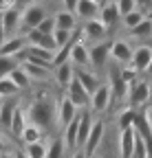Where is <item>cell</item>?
<instances>
[{"label": "cell", "instance_id": "cell-40", "mask_svg": "<svg viewBox=\"0 0 152 158\" xmlns=\"http://www.w3.org/2000/svg\"><path fill=\"white\" fill-rule=\"evenodd\" d=\"M9 40V35H7V31H5V27H2V22H0V48H2V44Z\"/></svg>", "mask_w": 152, "mask_h": 158}, {"label": "cell", "instance_id": "cell-5", "mask_svg": "<svg viewBox=\"0 0 152 158\" xmlns=\"http://www.w3.org/2000/svg\"><path fill=\"white\" fill-rule=\"evenodd\" d=\"M150 62H152V46L141 44V46L135 48V53H132V59H130L128 68H130V70H135L137 75H141V73L148 70Z\"/></svg>", "mask_w": 152, "mask_h": 158}, {"label": "cell", "instance_id": "cell-16", "mask_svg": "<svg viewBox=\"0 0 152 158\" xmlns=\"http://www.w3.org/2000/svg\"><path fill=\"white\" fill-rule=\"evenodd\" d=\"M22 70L29 75L31 81H49L51 75H53V68H51V66H44V64H31V62H22Z\"/></svg>", "mask_w": 152, "mask_h": 158}, {"label": "cell", "instance_id": "cell-1", "mask_svg": "<svg viewBox=\"0 0 152 158\" xmlns=\"http://www.w3.org/2000/svg\"><path fill=\"white\" fill-rule=\"evenodd\" d=\"M24 110H27L29 125H35L44 134L51 132L55 125H58V103H53L51 97H46V94L35 97L33 101H29L24 106Z\"/></svg>", "mask_w": 152, "mask_h": 158}, {"label": "cell", "instance_id": "cell-7", "mask_svg": "<svg viewBox=\"0 0 152 158\" xmlns=\"http://www.w3.org/2000/svg\"><path fill=\"white\" fill-rule=\"evenodd\" d=\"M71 101L77 106V110H86V108H90V94L84 90V86L77 81V77L73 79V81L66 86V92H64Z\"/></svg>", "mask_w": 152, "mask_h": 158}, {"label": "cell", "instance_id": "cell-24", "mask_svg": "<svg viewBox=\"0 0 152 158\" xmlns=\"http://www.w3.org/2000/svg\"><path fill=\"white\" fill-rule=\"evenodd\" d=\"M137 114H139V110H135V108L126 106V108H124V110L117 114V118H115V123H117L119 132H124V130H128V127H135Z\"/></svg>", "mask_w": 152, "mask_h": 158}, {"label": "cell", "instance_id": "cell-46", "mask_svg": "<svg viewBox=\"0 0 152 158\" xmlns=\"http://www.w3.org/2000/svg\"><path fill=\"white\" fill-rule=\"evenodd\" d=\"M15 158H27V154L24 152H15Z\"/></svg>", "mask_w": 152, "mask_h": 158}, {"label": "cell", "instance_id": "cell-27", "mask_svg": "<svg viewBox=\"0 0 152 158\" xmlns=\"http://www.w3.org/2000/svg\"><path fill=\"white\" fill-rule=\"evenodd\" d=\"M20 141H22L24 145L40 143V141H44V132H42V130H37L35 125H27V127H24V132L20 134Z\"/></svg>", "mask_w": 152, "mask_h": 158}, {"label": "cell", "instance_id": "cell-34", "mask_svg": "<svg viewBox=\"0 0 152 158\" xmlns=\"http://www.w3.org/2000/svg\"><path fill=\"white\" fill-rule=\"evenodd\" d=\"M64 141L62 138H53V141L49 143V149H46V158H64Z\"/></svg>", "mask_w": 152, "mask_h": 158}, {"label": "cell", "instance_id": "cell-8", "mask_svg": "<svg viewBox=\"0 0 152 158\" xmlns=\"http://www.w3.org/2000/svg\"><path fill=\"white\" fill-rule=\"evenodd\" d=\"M77 114H80L77 106H75L66 94H62V97H60V101H58V127L64 130V127H66Z\"/></svg>", "mask_w": 152, "mask_h": 158}, {"label": "cell", "instance_id": "cell-17", "mask_svg": "<svg viewBox=\"0 0 152 158\" xmlns=\"http://www.w3.org/2000/svg\"><path fill=\"white\" fill-rule=\"evenodd\" d=\"M132 53H135V48H132L126 40H115L112 42V48H110V57L115 59L117 64H130L132 59Z\"/></svg>", "mask_w": 152, "mask_h": 158}, {"label": "cell", "instance_id": "cell-45", "mask_svg": "<svg viewBox=\"0 0 152 158\" xmlns=\"http://www.w3.org/2000/svg\"><path fill=\"white\" fill-rule=\"evenodd\" d=\"M0 158H15V152H5V154H0Z\"/></svg>", "mask_w": 152, "mask_h": 158}, {"label": "cell", "instance_id": "cell-48", "mask_svg": "<svg viewBox=\"0 0 152 158\" xmlns=\"http://www.w3.org/2000/svg\"><path fill=\"white\" fill-rule=\"evenodd\" d=\"M150 103H152V81H150Z\"/></svg>", "mask_w": 152, "mask_h": 158}, {"label": "cell", "instance_id": "cell-32", "mask_svg": "<svg viewBox=\"0 0 152 158\" xmlns=\"http://www.w3.org/2000/svg\"><path fill=\"white\" fill-rule=\"evenodd\" d=\"M46 149H49V145H46L44 141L24 145V154H27V158H46Z\"/></svg>", "mask_w": 152, "mask_h": 158}, {"label": "cell", "instance_id": "cell-15", "mask_svg": "<svg viewBox=\"0 0 152 158\" xmlns=\"http://www.w3.org/2000/svg\"><path fill=\"white\" fill-rule=\"evenodd\" d=\"M0 22H2V27H5V31H7V35L11 37V33L20 31L22 9H20V7H13V9H9V11H5L2 15H0Z\"/></svg>", "mask_w": 152, "mask_h": 158}, {"label": "cell", "instance_id": "cell-41", "mask_svg": "<svg viewBox=\"0 0 152 158\" xmlns=\"http://www.w3.org/2000/svg\"><path fill=\"white\" fill-rule=\"evenodd\" d=\"M143 114H145V118H148V125L152 127V106H148V108H143Z\"/></svg>", "mask_w": 152, "mask_h": 158}, {"label": "cell", "instance_id": "cell-10", "mask_svg": "<svg viewBox=\"0 0 152 158\" xmlns=\"http://www.w3.org/2000/svg\"><path fill=\"white\" fill-rule=\"evenodd\" d=\"M112 101V90L110 84H99V88L90 94V110L93 112H104Z\"/></svg>", "mask_w": 152, "mask_h": 158}, {"label": "cell", "instance_id": "cell-4", "mask_svg": "<svg viewBox=\"0 0 152 158\" xmlns=\"http://www.w3.org/2000/svg\"><path fill=\"white\" fill-rule=\"evenodd\" d=\"M150 103V81H135L130 86V94H128V106L130 108H143Z\"/></svg>", "mask_w": 152, "mask_h": 158}, {"label": "cell", "instance_id": "cell-30", "mask_svg": "<svg viewBox=\"0 0 152 158\" xmlns=\"http://www.w3.org/2000/svg\"><path fill=\"white\" fill-rule=\"evenodd\" d=\"M9 77H11V81H13V84H15L18 88H20V92L29 90V88H31V84H33L31 79H29V75H27V73L22 70V66L18 68V70H13V73H11Z\"/></svg>", "mask_w": 152, "mask_h": 158}, {"label": "cell", "instance_id": "cell-33", "mask_svg": "<svg viewBox=\"0 0 152 158\" xmlns=\"http://www.w3.org/2000/svg\"><path fill=\"white\" fill-rule=\"evenodd\" d=\"M53 40H55V46H58V51H60V48L68 46V44L73 42V40H75V33H73V31H62V29H55Z\"/></svg>", "mask_w": 152, "mask_h": 158}, {"label": "cell", "instance_id": "cell-3", "mask_svg": "<svg viewBox=\"0 0 152 158\" xmlns=\"http://www.w3.org/2000/svg\"><path fill=\"white\" fill-rule=\"evenodd\" d=\"M104 136H106V123L102 121V118H95V121H93V130H90V134L86 138V145L82 147L88 158H93L95 154H97V149L104 143Z\"/></svg>", "mask_w": 152, "mask_h": 158}, {"label": "cell", "instance_id": "cell-18", "mask_svg": "<svg viewBox=\"0 0 152 158\" xmlns=\"http://www.w3.org/2000/svg\"><path fill=\"white\" fill-rule=\"evenodd\" d=\"M99 22L106 27V29H112L117 22H121V13H119V7L117 2H108L99 9Z\"/></svg>", "mask_w": 152, "mask_h": 158}, {"label": "cell", "instance_id": "cell-2", "mask_svg": "<svg viewBox=\"0 0 152 158\" xmlns=\"http://www.w3.org/2000/svg\"><path fill=\"white\" fill-rule=\"evenodd\" d=\"M49 18V13H46V9H44V5H40V2H33V5H29L27 9H22V22H20V31H24V33H29V31H33V29H37L44 20Z\"/></svg>", "mask_w": 152, "mask_h": 158}, {"label": "cell", "instance_id": "cell-22", "mask_svg": "<svg viewBox=\"0 0 152 158\" xmlns=\"http://www.w3.org/2000/svg\"><path fill=\"white\" fill-rule=\"evenodd\" d=\"M99 9H102V7H97L95 2H90V0H80L75 15H77V20L90 22V20H97V18H99Z\"/></svg>", "mask_w": 152, "mask_h": 158}, {"label": "cell", "instance_id": "cell-21", "mask_svg": "<svg viewBox=\"0 0 152 158\" xmlns=\"http://www.w3.org/2000/svg\"><path fill=\"white\" fill-rule=\"evenodd\" d=\"M27 46H29V44H27V37H22V35H11L7 42L2 44V48H0V55H9V57L20 55Z\"/></svg>", "mask_w": 152, "mask_h": 158}, {"label": "cell", "instance_id": "cell-26", "mask_svg": "<svg viewBox=\"0 0 152 158\" xmlns=\"http://www.w3.org/2000/svg\"><path fill=\"white\" fill-rule=\"evenodd\" d=\"M27 125H29V121H27V110H24V106H20V108H18V112H15L13 123H11V134H13L15 138H20V134L24 132Z\"/></svg>", "mask_w": 152, "mask_h": 158}, {"label": "cell", "instance_id": "cell-43", "mask_svg": "<svg viewBox=\"0 0 152 158\" xmlns=\"http://www.w3.org/2000/svg\"><path fill=\"white\" fill-rule=\"evenodd\" d=\"M5 152H7V141L0 136V154H5Z\"/></svg>", "mask_w": 152, "mask_h": 158}, {"label": "cell", "instance_id": "cell-28", "mask_svg": "<svg viewBox=\"0 0 152 158\" xmlns=\"http://www.w3.org/2000/svg\"><path fill=\"white\" fill-rule=\"evenodd\" d=\"M18 94H20V88L11 81V77H2V79H0V97H2V99H15Z\"/></svg>", "mask_w": 152, "mask_h": 158}, {"label": "cell", "instance_id": "cell-35", "mask_svg": "<svg viewBox=\"0 0 152 158\" xmlns=\"http://www.w3.org/2000/svg\"><path fill=\"white\" fill-rule=\"evenodd\" d=\"M117 7H119V13H121V18L124 15H128V13H132V11H137L139 7H137V2L135 0H117Z\"/></svg>", "mask_w": 152, "mask_h": 158}, {"label": "cell", "instance_id": "cell-6", "mask_svg": "<svg viewBox=\"0 0 152 158\" xmlns=\"http://www.w3.org/2000/svg\"><path fill=\"white\" fill-rule=\"evenodd\" d=\"M71 62H73L75 68H88L90 66V46H86L84 35L75 37L73 51H71Z\"/></svg>", "mask_w": 152, "mask_h": 158}, {"label": "cell", "instance_id": "cell-49", "mask_svg": "<svg viewBox=\"0 0 152 158\" xmlns=\"http://www.w3.org/2000/svg\"><path fill=\"white\" fill-rule=\"evenodd\" d=\"M0 106H2V97H0Z\"/></svg>", "mask_w": 152, "mask_h": 158}, {"label": "cell", "instance_id": "cell-39", "mask_svg": "<svg viewBox=\"0 0 152 158\" xmlns=\"http://www.w3.org/2000/svg\"><path fill=\"white\" fill-rule=\"evenodd\" d=\"M135 2H137V7L141 9V11H152V0H135Z\"/></svg>", "mask_w": 152, "mask_h": 158}, {"label": "cell", "instance_id": "cell-11", "mask_svg": "<svg viewBox=\"0 0 152 158\" xmlns=\"http://www.w3.org/2000/svg\"><path fill=\"white\" fill-rule=\"evenodd\" d=\"M137 130L128 127L119 132V158H132L135 156V145H137Z\"/></svg>", "mask_w": 152, "mask_h": 158}, {"label": "cell", "instance_id": "cell-47", "mask_svg": "<svg viewBox=\"0 0 152 158\" xmlns=\"http://www.w3.org/2000/svg\"><path fill=\"white\" fill-rule=\"evenodd\" d=\"M145 75H150V77H152V62H150V66H148V70H145Z\"/></svg>", "mask_w": 152, "mask_h": 158}, {"label": "cell", "instance_id": "cell-12", "mask_svg": "<svg viewBox=\"0 0 152 158\" xmlns=\"http://www.w3.org/2000/svg\"><path fill=\"white\" fill-rule=\"evenodd\" d=\"M20 106H22V101H18V99H5L2 101V106H0V127L2 130L11 132V123H13L15 112Z\"/></svg>", "mask_w": 152, "mask_h": 158}, {"label": "cell", "instance_id": "cell-31", "mask_svg": "<svg viewBox=\"0 0 152 158\" xmlns=\"http://www.w3.org/2000/svg\"><path fill=\"white\" fill-rule=\"evenodd\" d=\"M130 35L137 37V40H141V37H152V15H148L141 24H137L135 29L130 31Z\"/></svg>", "mask_w": 152, "mask_h": 158}, {"label": "cell", "instance_id": "cell-37", "mask_svg": "<svg viewBox=\"0 0 152 158\" xmlns=\"http://www.w3.org/2000/svg\"><path fill=\"white\" fill-rule=\"evenodd\" d=\"M77 2H80V0H62V9L75 13V11H77Z\"/></svg>", "mask_w": 152, "mask_h": 158}, {"label": "cell", "instance_id": "cell-9", "mask_svg": "<svg viewBox=\"0 0 152 158\" xmlns=\"http://www.w3.org/2000/svg\"><path fill=\"white\" fill-rule=\"evenodd\" d=\"M110 48H112V42H99V44H93L90 46V66L95 70H102L108 64Z\"/></svg>", "mask_w": 152, "mask_h": 158}, {"label": "cell", "instance_id": "cell-38", "mask_svg": "<svg viewBox=\"0 0 152 158\" xmlns=\"http://www.w3.org/2000/svg\"><path fill=\"white\" fill-rule=\"evenodd\" d=\"M13 7H15V0H0V15L9 9H13Z\"/></svg>", "mask_w": 152, "mask_h": 158}, {"label": "cell", "instance_id": "cell-19", "mask_svg": "<svg viewBox=\"0 0 152 158\" xmlns=\"http://www.w3.org/2000/svg\"><path fill=\"white\" fill-rule=\"evenodd\" d=\"M53 79H55V84H58V86L66 88L75 79V66H73V62H66V64H62L58 68H53Z\"/></svg>", "mask_w": 152, "mask_h": 158}, {"label": "cell", "instance_id": "cell-25", "mask_svg": "<svg viewBox=\"0 0 152 158\" xmlns=\"http://www.w3.org/2000/svg\"><path fill=\"white\" fill-rule=\"evenodd\" d=\"M20 66H22L20 55H13V57H9V55H0V79H2V77H9L13 70H18Z\"/></svg>", "mask_w": 152, "mask_h": 158}, {"label": "cell", "instance_id": "cell-14", "mask_svg": "<svg viewBox=\"0 0 152 158\" xmlns=\"http://www.w3.org/2000/svg\"><path fill=\"white\" fill-rule=\"evenodd\" d=\"M106 33L108 29L97 20H90V22H84V29H82V35L84 40H93V44H99V42H106Z\"/></svg>", "mask_w": 152, "mask_h": 158}, {"label": "cell", "instance_id": "cell-20", "mask_svg": "<svg viewBox=\"0 0 152 158\" xmlns=\"http://www.w3.org/2000/svg\"><path fill=\"white\" fill-rule=\"evenodd\" d=\"M75 77H77V81L84 86V90L88 94H93L95 90L99 88V79L93 70H86V68H75Z\"/></svg>", "mask_w": 152, "mask_h": 158}, {"label": "cell", "instance_id": "cell-36", "mask_svg": "<svg viewBox=\"0 0 152 158\" xmlns=\"http://www.w3.org/2000/svg\"><path fill=\"white\" fill-rule=\"evenodd\" d=\"M37 31L44 33V35H53V33H55V18H53V15H49L44 22L37 27Z\"/></svg>", "mask_w": 152, "mask_h": 158}, {"label": "cell", "instance_id": "cell-29", "mask_svg": "<svg viewBox=\"0 0 152 158\" xmlns=\"http://www.w3.org/2000/svg\"><path fill=\"white\" fill-rule=\"evenodd\" d=\"M145 18H148V13H145V11H141V9H137V11H132V13L124 15V18H121V24H124L128 31H132L137 24H141Z\"/></svg>", "mask_w": 152, "mask_h": 158}, {"label": "cell", "instance_id": "cell-50", "mask_svg": "<svg viewBox=\"0 0 152 158\" xmlns=\"http://www.w3.org/2000/svg\"><path fill=\"white\" fill-rule=\"evenodd\" d=\"M110 2H117V0H110Z\"/></svg>", "mask_w": 152, "mask_h": 158}, {"label": "cell", "instance_id": "cell-13", "mask_svg": "<svg viewBox=\"0 0 152 158\" xmlns=\"http://www.w3.org/2000/svg\"><path fill=\"white\" fill-rule=\"evenodd\" d=\"M24 37H27V44H29V46H35V48H46V51L58 53V46H55L53 35H44V33H40L37 29H33V31L24 33Z\"/></svg>", "mask_w": 152, "mask_h": 158}, {"label": "cell", "instance_id": "cell-23", "mask_svg": "<svg viewBox=\"0 0 152 158\" xmlns=\"http://www.w3.org/2000/svg\"><path fill=\"white\" fill-rule=\"evenodd\" d=\"M53 18H55V29H62V31H73L75 27H77V15L71 13V11L60 9V11H55V13H53Z\"/></svg>", "mask_w": 152, "mask_h": 158}, {"label": "cell", "instance_id": "cell-44", "mask_svg": "<svg viewBox=\"0 0 152 158\" xmlns=\"http://www.w3.org/2000/svg\"><path fill=\"white\" fill-rule=\"evenodd\" d=\"M90 2H95L97 7H104V5H108V2H110V0H90Z\"/></svg>", "mask_w": 152, "mask_h": 158}, {"label": "cell", "instance_id": "cell-42", "mask_svg": "<svg viewBox=\"0 0 152 158\" xmlns=\"http://www.w3.org/2000/svg\"><path fill=\"white\" fill-rule=\"evenodd\" d=\"M71 158H88V156L84 154V149H77V152H73V154H71Z\"/></svg>", "mask_w": 152, "mask_h": 158}]
</instances>
